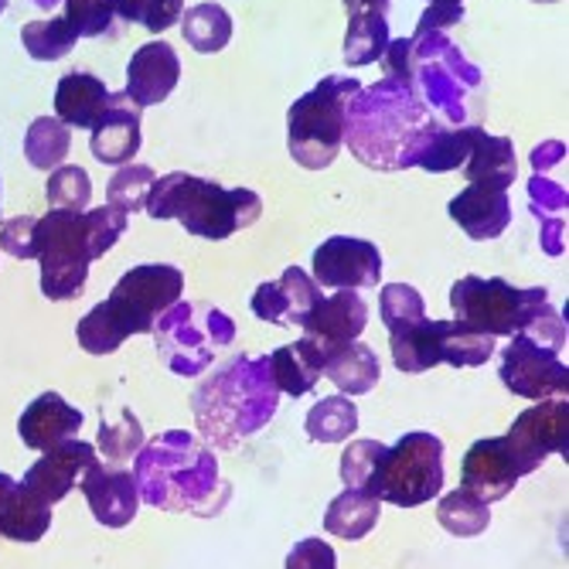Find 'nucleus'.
<instances>
[{
	"mask_svg": "<svg viewBox=\"0 0 569 569\" xmlns=\"http://www.w3.org/2000/svg\"><path fill=\"white\" fill-rule=\"evenodd\" d=\"M437 120L409 86L379 79L358 89L345 110V143L372 171L417 168L420 150L430 143Z\"/></svg>",
	"mask_w": 569,
	"mask_h": 569,
	"instance_id": "f257e3e1",
	"label": "nucleus"
},
{
	"mask_svg": "<svg viewBox=\"0 0 569 569\" xmlns=\"http://www.w3.org/2000/svg\"><path fill=\"white\" fill-rule=\"evenodd\" d=\"M133 481L140 501L161 511L219 515L229 501L216 450L184 430H168L143 443L133 457Z\"/></svg>",
	"mask_w": 569,
	"mask_h": 569,
	"instance_id": "f03ea898",
	"label": "nucleus"
},
{
	"mask_svg": "<svg viewBox=\"0 0 569 569\" xmlns=\"http://www.w3.org/2000/svg\"><path fill=\"white\" fill-rule=\"evenodd\" d=\"M280 406V389L270 372V355H236L191 392L198 433L216 450H236L260 433Z\"/></svg>",
	"mask_w": 569,
	"mask_h": 569,
	"instance_id": "7ed1b4c3",
	"label": "nucleus"
},
{
	"mask_svg": "<svg viewBox=\"0 0 569 569\" xmlns=\"http://www.w3.org/2000/svg\"><path fill=\"white\" fill-rule=\"evenodd\" d=\"M184 297V273L171 263L127 270L113 293L79 321L76 338L89 355H110L133 335H153V325Z\"/></svg>",
	"mask_w": 569,
	"mask_h": 569,
	"instance_id": "20e7f679",
	"label": "nucleus"
},
{
	"mask_svg": "<svg viewBox=\"0 0 569 569\" xmlns=\"http://www.w3.org/2000/svg\"><path fill=\"white\" fill-rule=\"evenodd\" d=\"M409 89L440 127H481L485 72L443 34L409 38Z\"/></svg>",
	"mask_w": 569,
	"mask_h": 569,
	"instance_id": "39448f33",
	"label": "nucleus"
},
{
	"mask_svg": "<svg viewBox=\"0 0 569 569\" xmlns=\"http://www.w3.org/2000/svg\"><path fill=\"white\" fill-rule=\"evenodd\" d=\"M143 209L150 219H178L191 236L222 242L263 216V198L249 188H222L209 178L171 171L153 181Z\"/></svg>",
	"mask_w": 569,
	"mask_h": 569,
	"instance_id": "423d86ee",
	"label": "nucleus"
},
{
	"mask_svg": "<svg viewBox=\"0 0 569 569\" xmlns=\"http://www.w3.org/2000/svg\"><path fill=\"white\" fill-rule=\"evenodd\" d=\"M566 351V318L552 303H542L532 321L511 335L508 348L501 351V382L511 396L532 402L566 396L569 369L562 361Z\"/></svg>",
	"mask_w": 569,
	"mask_h": 569,
	"instance_id": "0eeeda50",
	"label": "nucleus"
},
{
	"mask_svg": "<svg viewBox=\"0 0 569 569\" xmlns=\"http://www.w3.org/2000/svg\"><path fill=\"white\" fill-rule=\"evenodd\" d=\"M358 79L328 76L303 92L287 117L290 158L307 171H325L345 147V110L358 92Z\"/></svg>",
	"mask_w": 569,
	"mask_h": 569,
	"instance_id": "6e6552de",
	"label": "nucleus"
},
{
	"mask_svg": "<svg viewBox=\"0 0 569 569\" xmlns=\"http://www.w3.org/2000/svg\"><path fill=\"white\" fill-rule=\"evenodd\" d=\"M161 361L181 379H194L212 366L216 355L236 341V321L212 303L178 300L153 325Z\"/></svg>",
	"mask_w": 569,
	"mask_h": 569,
	"instance_id": "1a4fd4ad",
	"label": "nucleus"
},
{
	"mask_svg": "<svg viewBox=\"0 0 569 569\" xmlns=\"http://www.w3.org/2000/svg\"><path fill=\"white\" fill-rule=\"evenodd\" d=\"M542 303H549L546 287L522 290L501 277H460L450 290L453 321L488 338L519 335Z\"/></svg>",
	"mask_w": 569,
	"mask_h": 569,
	"instance_id": "9d476101",
	"label": "nucleus"
},
{
	"mask_svg": "<svg viewBox=\"0 0 569 569\" xmlns=\"http://www.w3.org/2000/svg\"><path fill=\"white\" fill-rule=\"evenodd\" d=\"M389 351L396 369L406 376H420L437 366L478 369L495 355V338L478 335L457 321H417L412 328L389 335Z\"/></svg>",
	"mask_w": 569,
	"mask_h": 569,
	"instance_id": "9b49d317",
	"label": "nucleus"
},
{
	"mask_svg": "<svg viewBox=\"0 0 569 569\" xmlns=\"http://www.w3.org/2000/svg\"><path fill=\"white\" fill-rule=\"evenodd\" d=\"M34 260L41 263V293L48 300H79L92 263L82 212L48 209L34 222Z\"/></svg>",
	"mask_w": 569,
	"mask_h": 569,
	"instance_id": "f8f14e48",
	"label": "nucleus"
},
{
	"mask_svg": "<svg viewBox=\"0 0 569 569\" xmlns=\"http://www.w3.org/2000/svg\"><path fill=\"white\" fill-rule=\"evenodd\" d=\"M443 491V440L412 430L386 450L376 498L396 508H420Z\"/></svg>",
	"mask_w": 569,
	"mask_h": 569,
	"instance_id": "ddd939ff",
	"label": "nucleus"
},
{
	"mask_svg": "<svg viewBox=\"0 0 569 569\" xmlns=\"http://www.w3.org/2000/svg\"><path fill=\"white\" fill-rule=\"evenodd\" d=\"M569 402L566 396L556 399H542L539 406H529L526 412H519L511 423V430L501 437L511 460L519 463V475H532L539 471L549 453H559L562 460L569 457Z\"/></svg>",
	"mask_w": 569,
	"mask_h": 569,
	"instance_id": "4468645a",
	"label": "nucleus"
},
{
	"mask_svg": "<svg viewBox=\"0 0 569 569\" xmlns=\"http://www.w3.org/2000/svg\"><path fill=\"white\" fill-rule=\"evenodd\" d=\"M315 280L328 290H366L382 280V252L369 239L331 236L315 249Z\"/></svg>",
	"mask_w": 569,
	"mask_h": 569,
	"instance_id": "2eb2a0df",
	"label": "nucleus"
},
{
	"mask_svg": "<svg viewBox=\"0 0 569 569\" xmlns=\"http://www.w3.org/2000/svg\"><path fill=\"white\" fill-rule=\"evenodd\" d=\"M79 491L86 495L89 511L99 526L123 529L137 519V508H140L137 481H133V471L120 468V463L96 460L92 468L82 475Z\"/></svg>",
	"mask_w": 569,
	"mask_h": 569,
	"instance_id": "dca6fc26",
	"label": "nucleus"
},
{
	"mask_svg": "<svg viewBox=\"0 0 569 569\" xmlns=\"http://www.w3.org/2000/svg\"><path fill=\"white\" fill-rule=\"evenodd\" d=\"M96 460H99L96 447L76 437V440H66L59 447L44 450L41 460L28 468V475L21 478V485L34 498H41L44 505H59L72 488H79L82 475L92 468Z\"/></svg>",
	"mask_w": 569,
	"mask_h": 569,
	"instance_id": "f3484780",
	"label": "nucleus"
},
{
	"mask_svg": "<svg viewBox=\"0 0 569 569\" xmlns=\"http://www.w3.org/2000/svg\"><path fill=\"white\" fill-rule=\"evenodd\" d=\"M321 287L310 280L307 270L300 267H290L283 270L280 280H270V283H260L252 293V315L267 321V325H277V328H290V325H303V318L310 315V307L321 300Z\"/></svg>",
	"mask_w": 569,
	"mask_h": 569,
	"instance_id": "a211bd4d",
	"label": "nucleus"
},
{
	"mask_svg": "<svg viewBox=\"0 0 569 569\" xmlns=\"http://www.w3.org/2000/svg\"><path fill=\"white\" fill-rule=\"evenodd\" d=\"M519 481H522L519 463L511 460L501 437H485L468 453H463L460 488L471 491L475 498H481L485 505H495V501L508 498Z\"/></svg>",
	"mask_w": 569,
	"mask_h": 569,
	"instance_id": "6ab92c4d",
	"label": "nucleus"
},
{
	"mask_svg": "<svg viewBox=\"0 0 569 569\" xmlns=\"http://www.w3.org/2000/svg\"><path fill=\"white\" fill-rule=\"evenodd\" d=\"M181 79V59L168 41H147L133 51L127 66V96L133 107H158Z\"/></svg>",
	"mask_w": 569,
	"mask_h": 569,
	"instance_id": "aec40b11",
	"label": "nucleus"
},
{
	"mask_svg": "<svg viewBox=\"0 0 569 569\" xmlns=\"http://www.w3.org/2000/svg\"><path fill=\"white\" fill-rule=\"evenodd\" d=\"M89 150L102 164L123 168L140 150V107H133L127 92H110V107L89 133Z\"/></svg>",
	"mask_w": 569,
	"mask_h": 569,
	"instance_id": "412c9836",
	"label": "nucleus"
},
{
	"mask_svg": "<svg viewBox=\"0 0 569 569\" xmlns=\"http://www.w3.org/2000/svg\"><path fill=\"white\" fill-rule=\"evenodd\" d=\"M79 430H82V412L72 402H66L59 392H41L18 420V433L24 447L38 453L59 447L66 440H76Z\"/></svg>",
	"mask_w": 569,
	"mask_h": 569,
	"instance_id": "4be33fe9",
	"label": "nucleus"
},
{
	"mask_svg": "<svg viewBox=\"0 0 569 569\" xmlns=\"http://www.w3.org/2000/svg\"><path fill=\"white\" fill-rule=\"evenodd\" d=\"M369 325V307L355 290H335L331 297H321L310 315L303 318V338H315L321 345H345L358 341V335Z\"/></svg>",
	"mask_w": 569,
	"mask_h": 569,
	"instance_id": "5701e85b",
	"label": "nucleus"
},
{
	"mask_svg": "<svg viewBox=\"0 0 569 569\" xmlns=\"http://www.w3.org/2000/svg\"><path fill=\"white\" fill-rule=\"evenodd\" d=\"M450 219L478 242L498 239L511 226V198L501 188L488 184H468L447 204Z\"/></svg>",
	"mask_w": 569,
	"mask_h": 569,
	"instance_id": "b1692460",
	"label": "nucleus"
},
{
	"mask_svg": "<svg viewBox=\"0 0 569 569\" xmlns=\"http://www.w3.org/2000/svg\"><path fill=\"white\" fill-rule=\"evenodd\" d=\"M110 89L92 72H69L56 86V120L69 130H92V123L107 113Z\"/></svg>",
	"mask_w": 569,
	"mask_h": 569,
	"instance_id": "393cba45",
	"label": "nucleus"
},
{
	"mask_svg": "<svg viewBox=\"0 0 569 569\" xmlns=\"http://www.w3.org/2000/svg\"><path fill=\"white\" fill-rule=\"evenodd\" d=\"M270 372L280 389V396L300 399L321 382L325 372V345L315 338H300L293 345H283L270 355Z\"/></svg>",
	"mask_w": 569,
	"mask_h": 569,
	"instance_id": "a878e982",
	"label": "nucleus"
},
{
	"mask_svg": "<svg viewBox=\"0 0 569 569\" xmlns=\"http://www.w3.org/2000/svg\"><path fill=\"white\" fill-rule=\"evenodd\" d=\"M341 396H366L379 386L382 379V366H379V355L361 345V341H345V345H325V372Z\"/></svg>",
	"mask_w": 569,
	"mask_h": 569,
	"instance_id": "bb28decb",
	"label": "nucleus"
},
{
	"mask_svg": "<svg viewBox=\"0 0 569 569\" xmlns=\"http://www.w3.org/2000/svg\"><path fill=\"white\" fill-rule=\"evenodd\" d=\"M463 178L471 184H488V188H501L508 191L519 178V161H515V143L508 137H491L488 130L478 133L468 164L460 168Z\"/></svg>",
	"mask_w": 569,
	"mask_h": 569,
	"instance_id": "cd10ccee",
	"label": "nucleus"
},
{
	"mask_svg": "<svg viewBox=\"0 0 569 569\" xmlns=\"http://www.w3.org/2000/svg\"><path fill=\"white\" fill-rule=\"evenodd\" d=\"M379 515H382V501L366 495V491H341L328 511H325V529L345 542H358L366 539L376 526H379Z\"/></svg>",
	"mask_w": 569,
	"mask_h": 569,
	"instance_id": "c85d7f7f",
	"label": "nucleus"
},
{
	"mask_svg": "<svg viewBox=\"0 0 569 569\" xmlns=\"http://www.w3.org/2000/svg\"><path fill=\"white\" fill-rule=\"evenodd\" d=\"M389 14L379 11H351L348 14V28H345V66L361 69V66H372L386 56L389 48Z\"/></svg>",
	"mask_w": 569,
	"mask_h": 569,
	"instance_id": "c756f323",
	"label": "nucleus"
},
{
	"mask_svg": "<svg viewBox=\"0 0 569 569\" xmlns=\"http://www.w3.org/2000/svg\"><path fill=\"white\" fill-rule=\"evenodd\" d=\"M51 529V505L34 498L24 485H18L0 511V539L11 542H38Z\"/></svg>",
	"mask_w": 569,
	"mask_h": 569,
	"instance_id": "7c9ffc66",
	"label": "nucleus"
},
{
	"mask_svg": "<svg viewBox=\"0 0 569 569\" xmlns=\"http://www.w3.org/2000/svg\"><path fill=\"white\" fill-rule=\"evenodd\" d=\"M485 127H440L433 130L430 143L420 150L417 168L430 171V174H447V171H460L471 158V147L478 140Z\"/></svg>",
	"mask_w": 569,
	"mask_h": 569,
	"instance_id": "2f4dec72",
	"label": "nucleus"
},
{
	"mask_svg": "<svg viewBox=\"0 0 569 569\" xmlns=\"http://www.w3.org/2000/svg\"><path fill=\"white\" fill-rule=\"evenodd\" d=\"M72 150V133L56 117H38L24 133V158L34 171H56Z\"/></svg>",
	"mask_w": 569,
	"mask_h": 569,
	"instance_id": "473e14b6",
	"label": "nucleus"
},
{
	"mask_svg": "<svg viewBox=\"0 0 569 569\" xmlns=\"http://www.w3.org/2000/svg\"><path fill=\"white\" fill-rule=\"evenodd\" d=\"M181 31L194 51L216 56L232 41V14L219 4H194L181 14Z\"/></svg>",
	"mask_w": 569,
	"mask_h": 569,
	"instance_id": "72a5a7b5",
	"label": "nucleus"
},
{
	"mask_svg": "<svg viewBox=\"0 0 569 569\" xmlns=\"http://www.w3.org/2000/svg\"><path fill=\"white\" fill-rule=\"evenodd\" d=\"M437 522L453 536V539H475L491 526V505L475 498L471 491L453 488L450 495L440 498L437 505Z\"/></svg>",
	"mask_w": 569,
	"mask_h": 569,
	"instance_id": "f704fd0d",
	"label": "nucleus"
},
{
	"mask_svg": "<svg viewBox=\"0 0 569 569\" xmlns=\"http://www.w3.org/2000/svg\"><path fill=\"white\" fill-rule=\"evenodd\" d=\"M307 437L315 443H345L358 430V409L348 396H328L307 412Z\"/></svg>",
	"mask_w": 569,
	"mask_h": 569,
	"instance_id": "c9c22d12",
	"label": "nucleus"
},
{
	"mask_svg": "<svg viewBox=\"0 0 569 569\" xmlns=\"http://www.w3.org/2000/svg\"><path fill=\"white\" fill-rule=\"evenodd\" d=\"M386 443L382 440H355L341 453V481L348 491H366L376 498L379 488V471L386 460Z\"/></svg>",
	"mask_w": 569,
	"mask_h": 569,
	"instance_id": "e433bc0d",
	"label": "nucleus"
},
{
	"mask_svg": "<svg viewBox=\"0 0 569 569\" xmlns=\"http://www.w3.org/2000/svg\"><path fill=\"white\" fill-rule=\"evenodd\" d=\"M79 34L66 18H48V21H28L21 28V44L31 59L38 62H59L76 48Z\"/></svg>",
	"mask_w": 569,
	"mask_h": 569,
	"instance_id": "4c0bfd02",
	"label": "nucleus"
},
{
	"mask_svg": "<svg viewBox=\"0 0 569 569\" xmlns=\"http://www.w3.org/2000/svg\"><path fill=\"white\" fill-rule=\"evenodd\" d=\"M143 443H147L143 427L133 417V409H127V406L117 412V420H102L99 423V453H102V460H110V463L133 460L143 450Z\"/></svg>",
	"mask_w": 569,
	"mask_h": 569,
	"instance_id": "58836bf2",
	"label": "nucleus"
},
{
	"mask_svg": "<svg viewBox=\"0 0 569 569\" xmlns=\"http://www.w3.org/2000/svg\"><path fill=\"white\" fill-rule=\"evenodd\" d=\"M92 198V181L86 168L79 164H62L48 178V209L59 212H86Z\"/></svg>",
	"mask_w": 569,
	"mask_h": 569,
	"instance_id": "ea45409f",
	"label": "nucleus"
},
{
	"mask_svg": "<svg viewBox=\"0 0 569 569\" xmlns=\"http://www.w3.org/2000/svg\"><path fill=\"white\" fill-rule=\"evenodd\" d=\"M153 181L158 178H153V171L147 164H123L107 184V204L123 216H133L143 209L147 191L153 188Z\"/></svg>",
	"mask_w": 569,
	"mask_h": 569,
	"instance_id": "a19ab883",
	"label": "nucleus"
},
{
	"mask_svg": "<svg viewBox=\"0 0 569 569\" xmlns=\"http://www.w3.org/2000/svg\"><path fill=\"white\" fill-rule=\"evenodd\" d=\"M66 21L79 38H117V0H66Z\"/></svg>",
	"mask_w": 569,
	"mask_h": 569,
	"instance_id": "79ce46f5",
	"label": "nucleus"
},
{
	"mask_svg": "<svg viewBox=\"0 0 569 569\" xmlns=\"http://www.w3.org/2000/svg\"><path fill=\"white\" fill-rule=\"evenodd\" d=\"M379 315H382L389 335H399V331L412 328L417 321H423L427 310H423V297H420L417 287L389 283V287H382V297H379Z\"/></svg>",
	"mask_w": 569,
	"mask_h": 569,
	"instance_id": "37998d69",
	"label": "nucleus"
},
{
	"mask_svg": "<svg viewBox=\"0 0 569 569\" xmlns=\"http://www.w3.org/2000/svg\"><path fill=\"white\" fill-rule=\"evenodd\" d=\"M130 226V216L110 209V204H99V209H86L82 212V232H86V246H89V256L99 260V256H107L120 236L127 232Z\"/></svg>",
	"mask_w": 569,
	"mask_h": 569,
	"instance_id": "c03bdc74",
	"label": "nucleus"
},
{
	"mask_svg": "<svg viewBox=\"0 0 569 569\" xmlns=\"http://www.w3.org/2000/svg\"><path fill=\"white\" fill-rule=\"evenodd\" d=\"M566 204H569L566 184H559L556 178H546V174H532L529 209L539 219V226L542 222H566Z\"/></svg>",
	"mask_w": 569,
	"mask_h": 569,
	"instance_id": "a18cd8bd",
	"label": "nucleus"
},
{
	"mask_svg": "<svg viewBox=\"0 0 569 569\" xmlns=\"http://www.w3.org/2000/svg\"><path fill=\"white\" fill-rule=\"evenodd\" d=\"M34 222L31 216H14L0 222V249L14 260H34Z\"/></svg>",
	"mask_w": 569,
	"mask_h": 569,
	"instance_id": "49530a36",
	"label": "nucleus"
},
{
	"mask_svg": "<svg viewBox=\"0 0 569 569\" xmlns=\"http://www.w3.org/2000/svg\"><path fill=\"white\" fill-rule=\"evenodd\" d=\"M287 569H338V556L321 539H303L290 549Z\"/></svg>",
	"mask_w": 569,
	"mask_h": 569,
	"instance_id": "de8ad7c7",
	"label": "nucleus"
},
{
	"mask_svg": "<svg viewBox=\"0 0 569 569\" xmlns=\"http://www.w3.org/2000/svg\"><path fill=\"white\" fill-rule=\"evenodd\" d=\"M532 174H546L552 178L556 168H566V143L562 140H546L532 150Z\"/></svg>",
	"mask_w": 569,
	"mask_h": 569,
	"instance_id": "09e8293b",
	"label": "nucleus"
},
{
	"mask_svg": "<svg viewBox=\"0 0 569 569\" xmlns=\"http://www.w3.org/2000/svg\"><path fill=\"white\" fill-rule=\"evenodd\" d=\"M463 21V8H440V4H430L427 11H423V18L417 21V31L412 34H427V31H443L447 34V28H453V24H460Z\"/></svg>",
	"mask_w": 569,
	"mask_h": 569,
	"instance_id": "8fccbe9b",
	"label": "nucleus"
},
{
	"mask_svg": "<svg viewBox=\"0 0 569 569\" xmlns=\"http://www.w3.org/2000/svg\"><path fill=\"white\" fill-rule=\"evenodd\" d=\"M539 242H542L546 256H562L566 252V222H542Z\"/></svg>",
	"mask_w": 569,
	"mask_h": 569,
	"instance_id": "3c124183",
	"label": "nucleus"
},
{
	"mask_svg": "<svg viewBox=\"0 0 569 569\" xmlns=\"http://www.w3.org/2000/svg\"><path fill=\"white\" fill-rule=\"evenodd\" d=\"M389 4L392 0H345V11H379V14H389Z\"/></svg>",
	"mask_w": 569,
	"mask_h": 569,
	"instance_id": "603ef678",
	"label": "nucleus"
},
{
	"mask_svg": "<svg viewBox=\"0 0 569 569\" xmlns=\"http://www.w3.org/2000/svg\"><path fill=\"white\" fill-rule=\"evenodd\" d=\"M18 488V481L11 478V475H4L0 471V511H4V505H8V498H11V491Z\"/></svg>",
	"mask_w": 569,
	"mask_h": 569,
	"instance_id": "864d4df0",
	"label": "nucleus"
},
{
	"mask_svg": "<svg viewBox=\"0 0 569 569\" xmlns=\"http://www.w3.org/2000/svg\"><path fill=\"white\" fill-rule=\"evenodd\" d=\"M31 4L41 8V11H56V8L62 4V0H31Z\"/></svg>",
	"mask_w": 569,
	"mask_h": 569,
	"instance_id": "5fc2aeb1",
	"label": "nucleus"
},
{
	"mask_svg": "<svg viewBox=\"0 0 569 569\" xmlns=\"http://www.w3.org/2000/svg\"><path fill=\"white\" fill-rule=\"evenodd\" d=\"M423 4H440V8H463V0H423Z\"/></svg>",
	"mask_w": 569,
	"mask_h": 569,
	"instance_id": "6e6d98bb",
	"label": "nucleus"
},
{
	"mask_svg": "<svg viewBox=\"0 0 569 569\" xmlns=\"http://www.w3.org/2000/svg\"><path fill=\"white\" fill-rule=\"evenodd\" d=\"M4 8H8V0H0V14H4Z\"/></svg>",
	"mask_w": 569,
	"mask_h": 569,
	"instance_id": "4d7b16f0",
	"label": "nucleus"
},
{
	"mask_svg": "<svg viewBox=\"0 0 569 569\" xmlns=\"http://www.w3.org/2000/svg\"><path fill=\"white\" fill-rule=\"evenodd\" d=\"M536 4H556V0H536Z\"/></svg>",
	"mask_w": 569,
	"mask_h": 569,
	"instance_id": "13d9d810",
	"label": "nucleus"
}]
</instances>
